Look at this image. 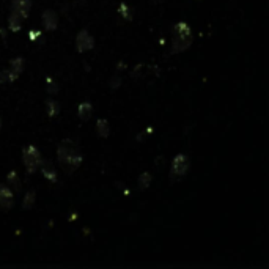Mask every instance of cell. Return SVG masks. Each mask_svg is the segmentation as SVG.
Masks as SVG:
<instances>
[{
	"label": "cell",
	"instance_id": "6da1fadb",
	"mask_svg": "<svg viewBox=\"0 0 269 269\" xmlns=\"http://www.w3.org/2000/svg\"><path fill=\"white\" fill-rule=\"evenodd\" d=\"M57 161L65 173H74L82 164V153L79 145L71 139H63L57 146Z\"/></svg>",
	"mask_w": 269,
	"mask_h": 269
},
{
	"label": "cell",
	"instance_id": "7a4b0ae2",
	"mask_svg": "<svg viewBox=\"0 0 269 269\" xmlns=\"http://www.w3.org/2000/svg\"><path fill=\"white\" fill-rule=\"evenodd\" d=\"M194 41L192 29L187 22H178L175 24L172 30V54L184 52L191 48Z\"/></svg>",
	"mask_w": 269,
	"mask_h": 269
},
{
	"label": "cell",
	"instance_id": "3957f363",
	"mask_svg": "<svg viewBox=\"0 0 269 269\" xmlns=\"http://www.w3.org/2000/svg\"><path fill=\"white\" fill-rule=\"evenodd\" d=\"M22 161L27 173H35L36 170H39V165L43 162V156L35 145H27L22 150Z\"/></svg>",
	"mask_w": 269,
	"mask_h": 269
},
{
	"label": "cell",
	"instance_id": "277c9868",
	"mask_svg": "<svg viewBox=\"0 0 269 269\" xmlns=\"http://www.w3.org/2000/svg\"><path fill=\"white\" fill-rule=\"evenodd\" d=\"M189 170V158L186 154L179 153L173 158L172 165H170V178L175 181L178 178H183L184 175Z\"/></svg>",
	"mask_w": 269,
	"mask_h": 269
},
{
	"label": "cell",
	"instance_id": "5b68a950",
	"mask_svg": "<svg viewBox=\"0 0 269 269\" xmlns=\"http://www.w3.org/2000/svg\"><path fill=\"white\" fill-rule=\"evenodd\" d=\"M32 10V2L30 0H11V16L19 18L21 21H25L30 15Z\"/></svg>",
	"mask_w": 269,
	"mask_h": 269
},
{
	"label": "cell",
	"instance_id": "8992f818",
	"mask_svg": "<svg viewBox=\"0 0 269 269\" xmlns=\"http://www.w3.org/2000/svg\"><path fill=\"white\" fill-rule=\"evenodd\" d=\"M93 48H95V38H93L90 35V32L84 29V30H80L77 33V36H76V49L77 52H87V51H91Z\"/></svg>",
	"mask_w": 269,
	"mask_h": 269
},
{
	"label": "cell",
	"instance_id": "52a82bcc",
	"mask_svg": "<svg viewBox=\"0 0 269 269\" xmlns=\"http://www.w3.org/2000/svg\"><path fill=\"white\" fill-rule=\"evenodd\" d=\"M15 205V194L8 186L0 183V210L8 211Z\"/></svg>",
	"mask_w": 269,
	"mask_h": 269
},
{
	"label": "cell",
	"instance_id": "ba28073f",
	"mask_svg": "<svg viewBox=\"0 0 269 269\" xmlns=\"http://www.w3.org/2000/svg\"><path fill=\"white\" fill-rule=\"evenodd\" d=\"M24 71V58L22 57H16L10 62V68L6 70V74H8V82H15L18 80V77L21 76Z\"/></svg>",
	"mask_w": 269,
	"mask_h": 269
},
{
	"label": "cell",
	"instance_id": "9c48e42d",
	"mask_svg": "<svg viewBox=\"0 0 269 269\" xmlns=\"http://www.w3.org/2000/svg\"><path fill=\"white\" fill-rule=\"evenodd\" d=\"M43 25L46 30L54 32L58 27V15L54 10H46L43 13Z\"/></svg>",
	"mask_w": 269,
	"mask_h": 269
},
{
	"label": "cell",
	"instance_id": "30bf717a",
	"mask_svg": "<svg viewBox=\"0 0 269 269\" xmlns=\"http://www.w3.org/2000/svg\"><path fill=\"white\" fill-rule=\"evenodd\" d=\"M39 169H41L43 172V177L51 181V183H57V170H55V167H54L49 161H43L41 165H39Z\"/></svg>",
	"mask_w": 269,
	"mask_h": 269
},
{
	"label": "cell",
	"instance_id": "8fae6325",
	"mask_svg": "<svg viewBox=\"0 0 269 269\" xmlns=\"http://www.w3.org/2000/svg\"><path fill=\"white\" fill-rule=\"evenodd\" d=\"M6 186H8L13 192H21L22 184H21V179H19V175L16 170H11L8 173V177H6Z\"/></svg>",
	"mask_w": 269,
	"mask_h": 269
},
{
	"label": "cell",
	"instance_id": "7c38bea8",
	"mask_svg": "<svg viewBox=\"0 0 269 269\" xmlns=\"http://www.w3.org/2000/svg\"><path fill=\"white\" fill-rule=\"evenodd\" d=\"M77 113H79V118L82 120V122H87V120H90L93 115V106L90 103H87V101L85 103H80Z\"/></svg>",
	"mask_w": 269,
	"mask_h": 269
},
{
	"label": "cell",
	"instance_id": "4fadbf2b",
	"mask_svg": "<svg viewBox=\"0 0 269 269\" xmlns=\"http://www.w3.org/2000/svg\"><path fill=\"white\" fill-rule=\"evenodd\" d=\"M96 131H98V136L99 137H109L110 136V125L109 122H107L106 118H99L98 122H96Z\"/></svg>",
	"mask_w": 269,
	"mask_h": 269
},
{
	"label": "cell",
	"instance_id": "5bb4252c",
	"mask_svg": "<svg viewBox=\"0 0 269 269\" xmlns=\"http://www.w3.org/2000/svg\"><path fill=\"white\" fill-rule=\"evenodd\" d=\"M151 181H153V177H151V173L150 172H143V173H140L139 175V179H137V186H139V189L140 191H145L150 187L151 184Z\"/></svg>",
	"mask_w": 269,
	"mask_h": 269
},
{
	"label": "cell",
	"instance_id": "9a60e30c",
	"mask_svg": "<svg viewBox=\"0 0 269 269\" xmlns=\"http://www.w3.org/2000/svg\"><path fill=\"white\" fill-rule=\"evenodd\" d=\"M46 110H48V115L51 118L57 117L58 113H60V104H58V101H55V99H46Z\"/></svg>",
	"mask_w": 269,
	"mask_h": 269
},
{
	"label": "cell",
	"instance_id": "2e32d148",
	"mask_svg": "<svg viewBox=\"0 0 269 269\" xmlns=\"http://www.w3.org/2000/svg\"><path fill=\"white\" fill-rule=\"evenodd\" d=\"M35 200H36V194H35V191H29L25 194V197H24V200H22V208L24 210H30V208L35 205Z\"/></svg>",
	"mask_w": 269,
	"mask_h": 269
},
{
	"label": "cell",
	"instance_id": "e0dca14e",
	"mask_svg": "<svg viewBox=\"0 0 269 269\" xmlns=\"http://www.w3.org/2000/svg\"><path fill=\"white\" fill-rule=\"evenodd\" d=\"M118 15L122 16L125 21H131V19H132V11H131V8L125 2L120 3V6H118Z\"/></svg>",
	"mask_w": 269,
	"mask_h": 269
},
{
	"label": "cell",
	"instance_id": "ac0fdd59",
	"mask_svg": "<svg viewBox=\"0 0 269 269\" xmlns=\"http://www.w3.org/2000/svg\"><path fill=\"white\" fill-rule=\"evenodd\" d=\"M46 90H48L49 95H55L58 91V85L52 77H48V80H46Z\"/></svg>",
	"mask_w": 269,
	"mask_h": 269
},
{
	"label": "cell",
	"instance_id": "d6986e66",
	"mask_svg": "<svg viewBox=\"0 0 269 269\" xmlns=\"http://www.w3.org/2000/svg\"><path fill=\"white\" fill-rule=\"evenodd\" d=\"M39 35H41V33H39V32H30V33H29V38H32V39H36Z\"/></svg>",
	"mask_w": 269,
	"mask_h": 269
},
{
	"label": "cell",
	"instance_id": "ffe728a7",
	"mask_svg": "<svg viewBox=\"0 0 269 269\" xmlns=\"http://www.w3.org/2000/svg\"><path fill=\"white\" fill-rule=\"evenodd\" d=\"M0 131H2V118H0Z\"/></svg>",
	"mask_w": 269,
	"mask_h": 269
}]
</instances>
